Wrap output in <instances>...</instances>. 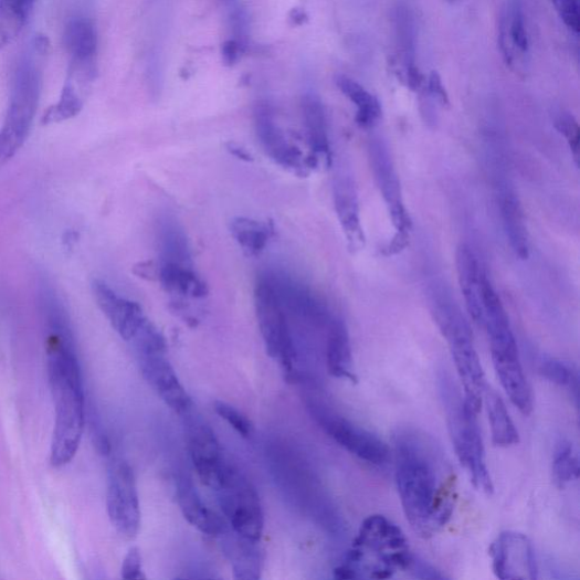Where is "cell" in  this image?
<instances>
[{"instance_id": "44dd1931", "label": "cell", "mask_w": 580, "mask_h": 580, "mask_svg": "<svg viewBox=\"0 0 580 580\" xmlns=\"http://www.w3.org/2000/svg\"><path fill=\"white\" fill-rule=\"evenodd\" d=\"M177 500L186 519L203 534L213 537L225 531L224 520L207 507L190 481H178Z\"/></svg>"}, {"instance_id": "9a60e30c", "label": "cell", "mask_w": 580, "mask_h": 580, "mask_svg": "<svg viewBox=\"0 0 580 580\" xmlns=\"http://www.w3.org/2000/svg\"><path fill=\"white\" fill-rule=\"evenodd\" d=\"M147 382L175 413L184 415L193 408L192 400L178 379L165 352L138 355Z\"/></svg>"}, {"instance_id": "5bb4252c", "label": "cell", "mask_w": 580, "mask_h": 580, "mask_svg": "<svg viewBox=\"0 0 580 580\" xmlns=\"http://www.w3.org/2000/svg\"><path fill=\"white\" fill-rule=\"evenodd\" d=\"M319 419L326 432L349 454L376 466L389 461L388 445L371 431L331 413H321Z\"/></svg>"}, {"instance_id": "d6986e66", "label": "cell", "mask_w": 580, "mask_h": 580, "mask_svg": "<svg viewBox=\"0 0 580 580\" xmlns=\"http://www.w3.org/2000/svg\"><path fill=\"white\" fill-rule=\"evenodd\" d=\"M458 282L471 318L478 326L483 321L482 286L485 274L474 251L462 244L456 253Z\"/></svg>"}, {"instance_id": "603a6c76", "label": "cell", "mask_w": 580, "mask_h": 580, "mask_svg": "<svg viewBox=\"0 0 580 580\" xmlns=\"http://www.w3.org/2000/svg\"><path fill=\"white\" fill-rule=\"evenodd\" d=\"M157 278L170 295L202 299L209 294L207 284L197 274L194 266L159 261Z\"/></svg>"}, {"instance_id": "4316f807", "label": "cell", "mask_w": 580, "mask_h": 580, "mask_svg": "<svg viewBox=\"0 0 580 580\" xmlns=\"http://www.w3.org/2000/svg\"><path fill=\"white\" fill-rule=\"evenodd\" d=\"M503 224L512 250L520 260L529 256L528 233L521 205L515 193L509 190L500 198Z\"/></svg>"}, {"instance_id": "f35d334b", "label": "cell", "mask_w": 580, "mask_h": 580, "mask_svg": "<svg viewBox=\"0 0 580 580\" xmlns=\"http://www.w3.org/2000/svg\"><path fill=\"white\" fill-rule=\"evenodd\" d=\"M409 571L419 579H444L445 576L442 574L436 568L426 561L420 559L419 557L413 558V561L410 566Z\"/></svg>"}, {"instance_id": "83f0119b", "label": "cell", "mask_w": 580, "mask_h": 580, "mask_svg": "<svg viewBox=\"0 0 580 580\" xmlns=\"http://www.w3.org/2000/svg\"><path fill=\"white\" fill-rule=\"evenodd\" d=\"M231 233L246 255L257 256L270 244L274 229L263 221L235 217L231 221Z\"/></svg>"}, {"instance_id": "f1b7e54d", "label": "cell", "mask_w": 580, "mask_h": 580, "mask_svg": "<svg viewBox=\"0 0 580 580\" xmlns=\"http://www.w3.org/2000/svg\"><path fill=\"white\" fill-rule=\"evenodd\" d=\"M337 85L341 93L356 106V123L362 128L375 127L382 115L379 101L361 84L347 76H338Z\"/></svg>"}, {"instance_id": "ab89813d", "label": "cell", "mask_w": 580, "mask_h": 580, "mask_svg": "<svg viewBox=\"0 0 580 580\" xmlns=\"http://www.w3.org/2000/svg\"><path fill=\"white\" fill-rule=\"evenodd\" d=\"M429 93L443 105L450 104L447 92L442 84V80L436 72H432L428 82Z\"/></svg>"}, {"instance_id": "ba28073f", "label": "cell", "mask_w": 580, "mask_h": 580, "mask_svg": "<svg viewBox=\"0 0 580 580\" xmlns=\"http://www.w3.org/2000/svg\"><path fill=\"white\" fill-rule=\"evenodd\" d=\"M375 180L388 207L396 230L394 236L384 249V255L403 252L410 244L412 220L401 193L400 181L389 149L383 141L376 139L369 147Z\"/></svg>"}, {"instance_id": "30bf717a", "label": "cell", "mask_w": 580, "mask_h": 580, "mask_svg": "<svg viewBox=\"0 0 580 580\" xmlns=\"http://www.w3.org/2000/svg\"><path fill=\"white\" fill-rule=\"evenodd\" d=\"M107 512L123 538H137L141 526L138 488L130 466L124 461H115L109 468Z\"/></svg>"}, {"instance_id": "4dcf8cb0", "label": "cell", "mask_w": 580, "mask_h": 580, "mask_svg": "<svg viewBox=\"0 0 580 580\" xmlns=\"http://www.w3.org/2000/svg\"><path fill=\"white\" fill-rule=\"evenodd\" d=\"M238 535V534H236ZM239 539L229 545L228 555L233 565L235 578L256 580L260 578L261 560L255 544L238 535Z\"/></svg>"}, {"instance_id": "5b68a950", "label": "cell", "mask_w": 580, "mask_h": 580, "mask_svg": "<svg viewBox=\"0 0 580 580\" xmlns=\"http://www.w3.org/2000/svg\"><path fill=\"white\" fill-rule=\"evenodd\" d=\"M433 314L441 334L449 342L463 383L465 401L478 414L487 386L471 327L461 309L451 299H437L434 303Z\"/></svg>"}, {"instance_id": "7402d4cb", "label": "cell", "mask_w": 580, "mask_h": 580, "mask_svg": "<svg viewBox=\"0 0 580 580\" xmlns=\"http://www.w3.org/2000/svg\"><path fill=\"white\" fill-rule=\"evenodd\" d=\"M159 261L194 266L188 235L177 219L161 214L157 221Z\"/></svg>"}, {"instance_id": "52a82bcc", "label": "cell", "mask_w": 580, "mask_h": 580, "mask_svg": "<svg viewBox=\"0 0 580 580\" xmlns=\"http://www.w3.org/2000/svg\"><path fill=\"white\" fill-rule=\"evenodd\" d=\"M254 306L266 352L281 362L288 380L294 379L295 346L287 321L286 308L273 274H263L256 278Z\"/></svg>"}, {"instance_id": "ac0fdd59", "label": "cell", "mask_w": 580, "mask_h": 580, "mask_svg": "<svg viewBox=\"0 0 580 580\" xmlns=\"http://www.w3.org/2000/svg\"><path fill=\"white\" fill-rule=\"evenodd\" d=\"M334 202L336 214L350 252L366 247V234L361 222L359 199L350 176L340 173L335 178Z\"/></svg>"}, {"instance_id": "1f68e13d", "label": "cell", "mask_w": 580, "mask_h": 580, "mask_svg": "<svg viewBox=\"0 0 580 580\" xmlns=\"http://www.w3.org/2000/svg\"><path fill=\"white\" fill-rule=\"evenodd\" d=\"M579 457L571 442L561 440L555 450L552 474L556 484L565 487L579 478Z\"/></svg>"}, {"instance_id": "d590c367", "label": "cell", "mask_w": 580, "mask_h": 580, "mask_svg": "<svg viewBox=\"0 0 580 580\" xmlns=\"http://www.w3.org/2000/svg\"><path fill=\"white\" fill-rule=\"evenodd\" d=\"M556 128L566 139L569 149L578 164L579 160V125L574 117L570 114H561L556 119Z\"/></svg>"}, {"instance_id": "4fadbf2b", "label": "cell", "mask_w": 580, "mask_h": 580, "mask_svg": "<svg viewBox=\"0 0 580 580\" xmlns=\"http://www.w3.org/2000/svg\"><path fill=\"white\" fill-rule=\"evenodd\" d=\"M488 555L495 574L503 580H535L539 566L531 542L526 535L504 531L491 545Z\"/></svg>"}, {"instance_id": "b9f144b4", "label": "cell", "mask_w": 580, "mask_h": 580, "mask_svg": "<svg viewBox=\"0 0 580 580\" xmlns=\"http://www.w3.org/2000/svg\"><path fill=\"white\" fill-rule=\"evenodd\" d=\"M228 150L230 151V154H232L234 157H236L238 159L242 161H246V162L253 161L252 156L244 148L240 147L236 144H233V143L229 144Z\"/></svg>"}, {"instance_id": "836d02e7", "label": "cell", "mask_w": 580, "mask_h": 580, "mask_svg": "<svg viewBox=\"0 0 580 580\" xmlns=\"http://www.w3.org/2000/svg\"><path fill=\"white\" fill-rule=\"evenodd\" d=\"M540 372L550 382L568 389L577 400L579 378L572 366L550 357L541 363Z\"/></svg>"}, {"instance_id": "8992f818", "label": "cell", "mask_w": 580, "mask_h": 580, "mask_svg": "<svg viewBox=\"0 0 580 580\" xmlns=\"http://www.w3.org/2000/svg\"><path fill=\"white\" fill-rule=\"evenodd\" d=\"M41 75L31 54H22L15 66L10 105L0 129V168H3L25 144L38 109Z\"/></svg>"}, {"instance_id": "d6a6232c", "label": "cell", "mask_w": 580, "mask_h": 580, "mask_svg": "<svg viewBox=\"0 0 580 580\" xmlns=\"http://www.w3.org/2000/svg\"><path fill=\"white\" fill-rule=\"evenodd\" d=\"M82 108L83 102L78 96L75 86L71 82H66L59 103L44 113L42 124L49 125L68 120L77 116Z\"/></svg>"}, {"instance_id": "f546056e", "label": "cell", "mask_w": 580, "mask_h": 580, "mask_svg": "<svg viewBox=\"0 0 580 580\" xmlns=\"http://www.w3.org/2000/svg\"><path fill=\"white\" fill-rule=\"evenodd\" d=\"M36 0H0V50L29 20Z\"/></svg>"}, {"instance_id": "8fae6325", "label": "cell", "mask_w": 580, "mask_h": 580, "mask_svg": "<svg viewBox=\"0 0 580 580\" xmlns=\"http://www.w3.org/2000/svg\"><path fill=\"white\" fill-rule=\"evenodd\" d=\"M183 416L186 418L188 449L193 465L202 483L215 491L224 481L231 466L222 457L214 431L202 416L194 413L193 408Z\"/></svg>"}, {"instance_id": "3957f363", "label": "cell", "mask_w": 580, "mask_h": 580, "mask_svg": "<svg viewBox=\"0 0 580 580\" xmlns=\"http://www.w3.org/2000/svg\"><path fill=\"white\" fill-rule=\"evenodd\" d=\"M414 555L405 534L381 515L368 517L352 542L346 562L335 569L336 579H388L409 570Z\"/></svg>"}, {"instance_id": "ffe728a7", "label": "cell", "mask_w": 580, "mask_h": 580, "mask_svg": "<svg viewBox=\"0 0 580 580\" xmlns=\"http://www.w3.org/2000/svg\"><path fill=\"white\" fill-rule=\"evenodd\" d=\"M303 118L307 143L316 164L330 165L331 150L326 112L321 101L316 95L304 97Z\"/></svg>"}, {"instance_id": "6da1fadb", "label": "cell", "mask_w": 580, "mask_h": 580, "mask_svg": "<svg viewBox=\"0 0 580 580\" xmlns=\"http://www.w3.org/2000/svg\"><path fill=\"white\" fill-rule=\"evenodd\" d=\"M394 476L405 516L428 539L450 523L457 498V477L440 444L414 428L394 435Z\"/></svg>"}, {"instance_id": "7c38bea8", "label": "cell", "mask_w": 580, "mask_h": 580, "mask_svg": "<svg viewBox=\"0 0 580 580\" xmlns=\"http://www.w3.org/2000/svg\"><path fill=\"white\" fill-rule=\"evenodd\" d=\"M254 125L261 148L278 166L297 175H306L308 169L317 166L287 139L271 106L260 104L256 107Z\"/></svg>"}, {"instance_id": "2e32d148", "label": "cell", "mask_w": 580, "mask_h": 580, "mask_svg": "<svg viewBox=\"0 0 580 580\" xmlns=\"http://www.w3.org/2000/svg\"><path fill=\"white\" fill-rule=\"evenodd\" d=\"M93 292L112 327L124 340L130 341L147 320L143 307L122 297L101 280L93 283Z\"/></svg>"}, {"instance_id": "e575fe53", "label": "cell", "mask_w": 580, "mask_h": 580, "mask_svg": "<svg viewBox=\"0 0 580 580\" xmlns=\"http://www.w3.org/2000/svg\"><path fill=\"white\" fill-rule=\"evenodd\" d=\"M214 412L243 436L247 437L253 433L254 426L252 422L240 411L224 403V401H215Z\"/></svg>"}, {"instance_id": "cb8c5ba5", "label": "cell", "mask_w": 580, "mask_h": 580, "mask_svg": "<svg viewBox=\"0 0 580 580\" xmlns=\"http://www.w3.org/2000/svg\"><path fill=\"white\" fill-rule=\"evenodd\" d=\"M64 42L76 66L87 67L94 62L98 51V34L91 20L84 17L71 19L64 31Z\"/></svg>"}, {"instance_id": "7a4b0ae2", "label": "cell", "mask_w": 580, "mask_h": 580, "mask_svg": "<svg viewBox=\"0 0 580 580\" xmlns=\"http://www.w3.org/2000/svg\"><path fill=\"white\" fill-rule=\"evenodd\" d=\"M49 379L55 407L51 462L70 464L80 447L85 424V397L70 323L49 327Z\"/></svg>"}, {"instance_id": "74e56055", "label": "cell", "mask_w": 580, "mask_h": 580, "mask_svg": "<svg viewBox=\"0 0 580 580\" xmlns=\"http://www.w3.org/2000/svg\"><path fill=\"white\" fill-rule=\"evenodd\" d=\"M122 577L127 580L145 578L143 557L138 548L128 550L122 565Z\"/></svg>"}, {"instance_id": "277c9868", "label": "cell", "mask_w": 580, "mask_h": 580, "mask_svg": "<svg viewBox=\"0 0 580 580\" xmlns=\"http://www.w3.org/2000/svg\"><path fill=\"white\" fill-rule=\"evenodd\" d=\"M437 384L456 456L474 486L491 495L494 493V483L486 465L477 413L467 405L463 393L447 372L440 373Z\"/></svg>"}, {"instance_id": "8d00e7d4", "label": "cell", "mask_w": 580, "mask_h": 580, "mask_svg": "<svg viewBox=\"0 0 580 580\" xmlns=\"http://www.w3.org/2000/svg\"><path fill=\"white\" fill-rule=\"evenodd\" d=\"M561 20L573 32L580 30L579 0H552Z\"/></svg>"}, {"instance_id": "484cf974", "label": "cell", "mask_w": 580, "mask_h": 580, "mask_svg": "<svg viewBox=\"0 0 580 580\" xmlns=\"http://www.w3.org/2000/svg\"><path fill=\"white\" fill-rule=\"evenodd\" d=\"M483 400L497 447L509 449L518 444L519 433L503 398L495 390L486 388Z\"/></svg>"}, {"instance_id": "60d3db41", "label": "cell", "mask_w": 580, "mask_h": 580, "mask_svg": "<svg viewBox=\"0 0 580 580\" xmlns=\"http://www.w3.org/2000/svg\"><path fill=\"white\" fill-rule=\"evenodd\" d=\"M241 52L242 48L234 39L222 44V60H224V63L229 66H232L238 62Z\"/></svg>"}, {"instance_id": "9c48e42d", "label": "cell", "mask_w": 580, "mask_h": 580, "mask_svg": "<svg viewBox=\"0 0 580 580\" xmlns=\"http://www.w3.org/2000/svg\"><path fill=\"white\" fill-rule=\"evenodd\" d=\"M215 491L220 507L234 531L244 539L259 542L264 528V516L252 484L230 467L224 481Z\"/></svg>"}, {"instance_id": "e0dca14e", "label": "cell", "mask_w": 580, "mask_h": 580, "mask_svg": "<svg viewBox=\"0 0 580 580\" xmlns=\"http://www.w3.org/2000/svg\"><path fill=\"white\" fill-rule=\"evenodd\" d=\"M499 381L512 403L524 415L534 410V396L524 373L517 346L491 349Z\"/></svg>"}, {"instance_id": "d4e9b609", "label": "cell", "mask_w": 580, "mask_h": 580, "mask_svg": "<svg viewBox=\"0 0 580 580\" xmlns=\"http://www.w3.org/2000/svg\"><path fill=\"white\" fill-rule=\"evenodd\" d=\"M327 368L329 373L338 379L355 382L356 376L352 371V356L349 335L341 320L330 321L327 348Z\"/></svg>"}]
</instances>
